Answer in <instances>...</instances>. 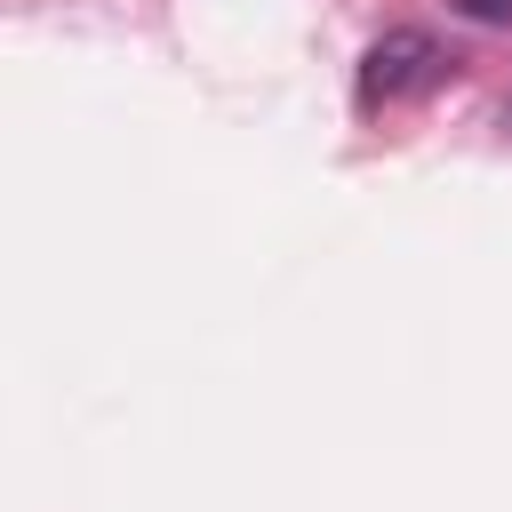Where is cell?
I'll return each instance as SVG.
<instances>
[{
    "instance_id": "1",
    "label": "cell",
    "mask_w": 512,
    "mask_h": 512,
    "mask_svg": "<svg viewBox=\"0 0 512 512\" xmlns=\"http://www.w3.org/2000/svg\"><path fill=\"white\" fill-rule=\"evenodd\" d=\"M440 72H448L440 40H432L424 24H392V32H384V40L360 56V104H368V112H384V104H408V96H424Z\"/></svg>"
},
{
    "instance_id": "2",
    "label": "cell",
    "mask_w": 512,
    "mask_h": 512,
    "mask_svg": "<svg viewBox=\"0 0 512 512\" xmlns=\"http://www.w3.org/2000/svg\"><path fill=\"white\" fill-rule=\"evenodd\" d=\"M464 24H512V0H448Z\"/></svg>"
},
{
    "instance_id": "3",
    "label": "cell",
    "mask_w": 512,
    "mask_h": 512,
    "mask_svg": "<svg viewBox=\"0 0 512 512\" xmlns=\"http://www.w3.org/2000/svg\"><path fill=\"white\" fill-rule=\"evenodd\" d=\"M496 128H504V144H512V96H504V112H496Z\"/></svg>"
}]
</instances>
